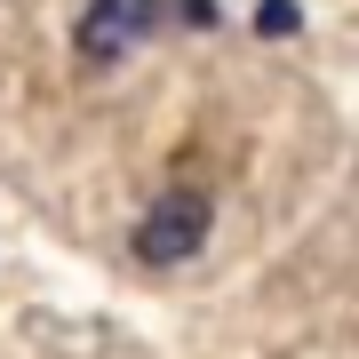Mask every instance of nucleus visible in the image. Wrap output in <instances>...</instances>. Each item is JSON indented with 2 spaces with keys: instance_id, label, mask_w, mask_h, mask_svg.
<instances>
[{
  "instance_id": "1",
  "label": "nucleus",
  "mask_w": 359,
  "mask_h": 359,
  "mask_svg": "<svg viewBox=\"0 0 359 359\" xmlns=\"http://www.w3.org/2000/svg\"><path fill=\"white\" fill-rule=\"evenodd\" d=\"M208 224H216L208 192L176 184V192H160L152 208H144V224H136V256H144V264H192L200 248H208Z\"/></svg>"
},
{
  "instance_id": "2",
  "label": "nucleus",
  "mask_w": 359,
  "mask_h": 359,
  "mask_svg": "<svg viewBox=\"0 0 359 359\" xmlns=\"http://www.w3.org/2000/svg\"><path fill=\"white\" fill-rule=\"evenodd\" d=\"M144 32H160V0H88V16H80V56H88V65H120Z\"/></svg>"
},
{
  "instance_id": "3",
  "label": "nucleus",
  "mask_w": 359,
  "mask_h": 359,
  "mask_svg": "<svg viewBox=\"0 0 359 359\" xmlns=\"http://www.w3.org/2000/svg\"><path fill=\"white\" fill-rule=\"evenodd\" d=\"M295 25H304V8H295V0H264V8H256V32H264V40H287Z\"/></svg>"
}]
</instances>
